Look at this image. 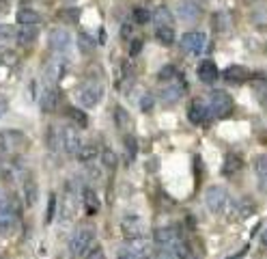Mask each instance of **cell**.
Masks as SVG:
<instances>
[{
  "label": "cell",
  "instance_id": "obj_1",
  "mask_svg": "<svg viewBox=\"0 0 267 259\" xmlns=\"http://www.w3.org/2000/svg\"><path fill=\"white\" fill-rule=\"evenodd\" d=\"M205 205L209 212H214V214H222V212L231 205V197H228V192L224 188L211 186L205 192Z\"/></svg>",
  "mask_w": 267,
  "mask_h": 259
},
{
  "label": "cell",
  "instance_id": "obj_2",
  "mask_svg": "<svg viewBox=\"0 0 267 259\" xmlns=\"http://www.w3.org/2000/svg\"><path fill=\"white\" fill-rule=\"evenodd\" d=\"M93 240H95V231H93V229H88V227L78 229L76 234L71 236V240H69V251H71V255H76V257L84 255L88 248H91V244H93Z\"/></svg>",
  "mask_w": 267,
  "mask_h": 259
},
{
  "label": "cell",
  "instance_id": "obj_3",
  "mask_svg": "<svg viewBox=\"0 0 267 259\" xmlns=\"http://www.w3.org/2000/svg\"><path fill=\"white\" fill-rule=\"evenodd\" d=\"M233 108V99L231 95L226 93V91H211L209 95V110L214 113L216 117H226L228 113H231Z\"/></svg>",
  "mask_w": 267,
  "mask_h": 259
},
{
  "label": "cell",
  "instance_id": "obj_4",
  "mask_svg": "<svg viewBox=\"0 0 267 259\" xmlns=\"http://www.w3.org/2000/svg\"><path fill=\"white\" fill-rule=\"evenodd\" d=\"M205 45H207L205 33L192 31V33H186L181 37V50L186 54H200L202 50H205Z\"/></svg>",
  "mask_w": 267,
  "mask_h": 259
},
{
  "label": "cell",
  "instance_id": "obj_5",
  "mask_svg": "<svg viewBox=\"0 0 267 259\" xmlns=\"http://www.w3.org/2000/svg\"><path fill=\"white\" fill-rule=\"evenodd\" d=\"M144 220L138 214H130L121 220V231L127 240H136V238H144Z\"/></svg>",
  "mask_w": 267,
  "mask_h": 259
},
{
  "label": "cell",
  "instance_id": "obj_6",
  "mask_svg": "<svg viewBox=\"0 0 267 259\" xmlns=\"http://www.w3.org/2000/svg\"><path fill=\"white\" fill-rule=\"evenodd\" d=\"M200 15H202V9L198 3H194V0H181L177 5V17L181 22L194 24L200 20Z\"/></svg>",
  "mask_w": 267,
  "mask_h": 259
},
{
  "label": "cell",
  "instance_id": "obj_7",
  "mask_svg": "<svg viewBox=\"0 0 267 259\" xmlns=\"http://www.w3.org/2000/svg\"><path fill=\"white\" fill-rule=\"evenodd\" d=\"M26 136L20 130H5L0 132V149L3 151H17L24 145Z\"/></svg>",
  "mask_w": 267,
  "mask_h": 259
},
{
  "label": "cell",
  "instance_id": "obj_8",
  "mask_svg": "<svg viewBox=\"0 0 267 259\" xmlns=\"http://www.w3.org/2000/svg\"><path fill=\"white\" fill-rule=\"evenodd\" d=\"M50 48L56 52V54H67L73 48V41H71V35L63 29H54L50 33Z\"/></svg>",
  "mask_w": 267,
  "mask_h": 259
},
{
  "label": "cell",
  "instance_id": "obj_9",
  "mask_svg": "<svg viewBox=\"0 0 267 259\" xmlns=\"http://www.w3.org/2000/svg\"><path fill=\"white\" fill-rule=\"evenodd\" d=\"M155 242L160 244V248H174L181 244V238L174 227H162L155 231Z\"/></svg>",
  "mask_w": 267,
  "mask_h": 259
},
{
  "label": "cell",
  "instance_id": "obj_10",
  "mask_svg": "<svg viewBox=\"0 0 267 259\" xmlns=\"http://www.w3.org/2000/svg\"><path fill=\"white\" fill-rule=\"evenodd\" d=\"M78 99H80V104L84 108H95L99 104V99H101V87L84 85V87H82V91L78 93Z\"/></svg>",
  "mask_w": 267,
  "mask_h": 259
},
{
  "label": "cell",
  "instance_id": "obj_11",
  "mask_svg": "<svg viewBox=\"0 0 267 259\" xmlns=\"http://www.w3.org/2000/svg\"><path fill=\"white\" fill-rule=\"evenodd\" d=\"M61 138H63V149H65L67 153H76L78 156V151H80V147H82V141H80V134L76 132L73 127H65L63 130V134H61Z\"/></svg>",
  "mask_w": 267,
  "mask_h": 259
},
{
  "label": "cell",
  "instance_id": "obj_12",
  "mask_svg": "<svg viewBox=\"0 0 267 259\" xmlns=\"http://www.w3.org/2000/svg\"><path fill=\"white\" fill-rule=\"evenodd\" d=\"M37 97H39V104L43 110H52L54 106H56L58 101V91L54 85H45L39 89V93H37Z\"/></svg>",
  "mask_w": 267,
  "mask_h": 259
},
{
  "label": "cell",
  "instance_id": "obj_13",
  "mask_svg": "<svg viewBox=\"0 0 267 259\" xmlns=\"http://www.w3.org/2000/svg\"><path fill=\"white\" fill-rule=\"evenodd\" d=\"M17 223V212L11 205H0V234H9Z\"/></svg>",
  "mask_w": 267,
  "mask_h": 259
},
{
  "label": "cell",
  "instance_id": "obj_14",
  "mask_svg": "<svg viewBox=\"0 0 267 259\" xmlns=\"http://www.w3.org/2000/svg\"><path fill=\"white\" fill-rule=\"evenodd\" d=\"M220 76V71L216 67V63L214 61H202L198 65V80L200 82H205V85H211V82H216Z\"/></svg>",
  "mask_w": 267,
  "mask_h": 259
},
{
  "label": "cell",
  "instance_id": "obj_15",
  "mask_svg": "<svg viewBox=\"0 0 267 259\" xmlns=\"http://www.w3.org/2000/svg\"><path fill=\"white\" fill-rule=\"evenodd\" d=\"M211 24L218 33H231L233 31V17L228 11H216L211 15Z\"/></svg>",
  "mask_w": 267,
  "mask_h": 259
},
{
  "label": "cell",
  "instance_id": "obj_16",
  "mask_svg": "<svg viewBox=\"0 0 267 259\" xmlns=\"http://www.w3.org/2000/svg\"><path fill=\"white\" fill-rule=\"evenodd\" d=\"M207 115H209V110H207V106L202 104V101H192L190 104V108H188V119L192 123H202L207 119Z\"/></svg>",
  "mask_w": 267,
  "mask_h": 259
},
{
  "label": "cell",
  "instance_id": "obj_17",
  "mask_svg": "<svg viewBox=\"0 0 267 259\" xmlns=\"http://www.w3.org/2000/svg\"><path fill=\"white\" fill-rule=\"evenodd\" d=\"M186 93V89H183V85H177V82H172L170 87H166L160 93V99L164 101V104H174V101H179L181 95Z\"/></svg>",
  "mask_w": 267,
  "mask_h": 259
},
{
  "label": "cell",
  "instance_id": "obj_18",
  "mask_svg": "<svg viewBox=\"0 0 267 259\" xmlns=\"http://www.w3.org/2000/svg\"><path fill=\"white\" fill-rule=\"evenodd\" d=\"M224 78L228 82H233V85H242V82H246V78H248V69L242 67V65H231V67H226Z\"/></svg>",
  "mask_w": 267,
  "mask_h": 259
},
{
  "label": "cell",
  "instance_id": "obj_19",
  "mask_svg": "<svg viewBox=\"0 0 267 259\" xmlns=\"http://www.w3.org/2000/svg\"><path fill=\"white\" fill-rule=\"evenodd\" d=\"M37 35H39V31H37L35 26H22V29L15 33V41L20 45H31L37 39Z\"/></svg>",
  "mask_w": 267,
  "mask_h": 259
},
{
  "label": "cell",
  "instance_id": "obj_20",
  "mask_svg": "<svg viewBox=\"0 0 267 259\" xmlns=\"http://www.w3.org/2000/svg\"><path fill=\"white\" fill-rule=\"evenodd\" d=\"M82 201H84L86 214H95V212L99 210V199H97V192L93 188H84V190H82Z\"/></svg>",
  "mask_w": 267,
  "mask_h": 259
},
{
  "label": "cell",
  "instance_id": "obj_21",
  "mask_svg": "<svg viewBox=\"0 0 267 259\" xmlns=\"http://www.w3.org/2000/svg\"><path fill=\"white\" fill-rule=\"evenodd\" d=\"M15 20L22 26H35L39 22V13H37L35 9H20V11L15 13Z\"/></svg>",
  "mask_w": 267,
  "mask_h": 259
},
{
  "label": "cell",
  "instance_id": "obj_22",
  "mask_svg": "<svg viewBox=\"0 0 267 259\" xmlns=\"http://www.w3.org/2000/svg\"><path fill=\"white\" fill-rule=\"evenodd\" d=\"M61 76H63V63H58V61H50L48 65H45V78H48L50 85L58 82Z\"/></svg>",
  "mask_w": 267,
  "mask_h": 259
},
{
  "label": "cell",
  "instance_id": "obj_23",
  "mask_svg": "<svg viewBox=\"0 0 267 259\" xmlns=\"http://www.w3.org/2000/svg\"><path fill=\"white\" fill-rule=\"evenodd\" d=\"M127 248L138 255V257H144L146 253H149V242H146L144 238H136V240H127Z\"/></svg>",
  "mask_w": 267,
  "mask_h": 259
},
{
  "label": "cell",
  "instance_id": "obj_24",
  "mask_svg": "<svg viewBox=\"0 0 267 259\" xmlns=\"http://www.w3.org/2000/svg\"><path fill=\"white\" fill-rule=\"evenodd\" d=\"M114 121L121 130H130L132 127V119H130V113L123 108V106H116L114 108Z\"/></svg>",
  "mask_w": 267,
  "mask_h": 259
},
{
  "label": "cell",
  "instance_id": "obj_25",
  "mask_svg": "<svg viewBox=\"0 0 267 259\" xmlns=\"http://www.w3.org/2000/svg\"><path fill=\"white\" fill-rule=\"evenodd\" d=\"M153 20L158 26H172V13L166 7H158L155 9V13H153Z\"/></svg>",
  "mask_w": 267,
  "mask_h": 259
},
{
  "label": "cell",
  "instance_id": "obj_26",
  "mask_svg": "<svg viewBox=\"0 0 267 259\" xmlns=\"http://www.w3.org/2000/svg\"><path fill=\"white\" fill-rule=\"evenodd\" d=\"M155 37L160 39V43L172 45V43H174V29H172V26H158V31H155Z\"/></svg>",
  "mask_w": 267,
  "mask_h": 259
},
{
  "label": "cell",
  "instance_id": "obj_27",
  "mask_svg": "<svg viewBox=\"0 0 267 259\" xmlns=\"http://www.w3.org/2000/svg\"><path fill=\"white\" fill-rule=\"evenodd\" d=\"M239 169H242V158H239V156H235V153H228L226 160H224L222 173H224V175H233V173H237Z\"/></svg>",
  "mask_w": 267,
  "mask_h": 259
},
{
  "label": "cell",
  "instance_id": "obj_28",
  "mask_svg": "<svg viewBox=\"0 0 267 259\" xmlns=\"http://www.w3.org/2000/svg\"><path fill=\"white\" fill-rule=\"evenodd\" d=\"M24 201H26V205L28 208H33L35 201H37V184L33 179H28L24 184Z\"/></svg>",
  "mask_w": 267,
  "mask_h": 259
},
{
  "label": "cell",
  "instance_id": "obj_29",
  "mask_svg": "<svg viewBox=\"0 0 267 259\" xmlns=\"http://www.w3.org/2000/svg\"><path fill=\"white\" fill-rule=\"evenodd\" d=\"M252 24L259 31H267V7L256 9V11L252 13Z\"/></svg>",
  "mask_w": 267,
  "mask_h": 259
},
{
  "label": "cell",
  "instance_id": "obj_30",
  "mask_svg": "<svg viewBox=\"0 0 267 259\" xmlns=\"http://www.w3.org/2000/svg\"><path fill=\"white\" fill-rule=\"evenodd\" d=\"M78 48H80L82 54H91V50L95 48V43H93V39H91L86 33H80L78 35Z\"/></svg>",
  "mask_w": 267,
  "mask_h": 259
},
{
  "label": "cell",
  "instance_id": "obj_31",
  "mask_svg": "<svg viewBox=\"0 0 267 259\" xmlns=\"http://www.w3.org/2000/svg\"><path fill=\"white\" fill-rule=\"evenodd\" d=\"M95 156H97V151H95L93 145H82L80 151H78V158H80L82 162H93Z\"/></svg>",
  "mask_w": 267,
  "mask_h": 259
},
{
  "label": "cell",
  "instance_id": "obj_32",
  "mask_svg": "<svg viewBox=\"0 0 267 259\" xmlns=\"http://www.w3.org/2000/svg\"><path fill=\"white\" fill-rule=\"evenodd\" d=\"M101 162H104L106 169H114L118 158H116V153L112 149H104V153H101Z\"/></svg>",
  "mask_w": 267,
  "mask_h": 259
},
{
  "label": "cell",
  "instance_id": "obj_33",
  "mask_svg": "<svg viewBox=\"0 0 267 259\" xmlns=\"http://www.w3.org/2000/svg\"><path fill=\"white\" fill-rule=\"evenodd\" d=\"M134 20L138 24H144V22H149L151 20V13H149V9H144V7H136L134 9Z\"/></svg>",
  "mask_w": 267,
  "mask_h": 259
},
{
  "label": "cell",
  "instance_id": "obj_34",
  "mask_svg": "<svg viewBox=\"0 0 267 259\" xmlns=\"http://www.w3.org/2000/svg\"><path fill=\"white\" fill-rule=\"evenodd\" d=\"M11 39H15V31H13V26L0 24V41H11Z\"/></svg>",
  "mask_w": 267,
  "mask_h": 259
},
{
  "label": "cell",
  "instance_id": "obj_35",
  "mask_svg": "<svg viewBox=\"0 0 267 259\" xmlns=\"http://www.w3.org/2000/svg\"><path fill=\"white\" fill-rule=\"evenodd\" d=\"M254 171L259 173V177L267 173V156H256V160H254Z\"/></svg>",
  "mask_w": 267,
  "mask_h": 259
},
{
  "label": "cell",
  "instance_id": "obj_36",
  "mask_svg": "<svg viewBox=\"0 0 267 259\" xmlns=\"http://www.w3.org/2000/svg\"><path fill=\"white\" fill-rule=\"evenodd\" d=\"M174 73H177V69H174L172 65H166V67H162V69H160L158 78H160V80H172V78H174Z\"/></svg>",
  "mask_w": 267,
  "mask_h": 259
},
{
  "label": "cell",
  "instance_id": "obj_37",
  "mask_svg": "<svg viewBox=\"0 0 267 259\" xmlns=\"http://www.w3.org/2000/svg\"><path fill=\"white\" fill-rule=\"evenodd\" d=\"M153 104H155V97H153L151 93H144V95H142V99L138 101V106H140V110H151V108H153Z\"/></svg>",
  "mask_w": 267,
  "mask_h": 259
},
{
  "label": "cell",
  "instance_id": "obj_38",
  "mask_svg": "<svg viewBox=\"0 0 267 259\" xmlns=\"http://www.w3.org/2000/svg\"><path fill=\"white\" fill-rule=\"evenodd\" d=\"M84 259H104V251H101L99 246H93L84 253Z\"/></svg>",
  "mask_w": 267,
  "mask_h": 259
},
{
  "label": "cell",
  "instance_id": "obj_39",
  "mask_svg": "<svg viewBox=\"0 0 267 259\" xmlns=\"http://www.w3.org/2000/svg\"><path fill=\"white\" fill-rule=\"evenodd\" d=\"M158 259H179V255L172 251V248H160L158 255H155Z\"/></svg>",
  "mask_w": 267,
  "mask_h": 259
},
{
  "label": "cell",
  "instance_id": "obj_40",
  "mask_svg": "<svg viewBox=\"0 0 267 259\" xmlns=\"http://www.w3.org/2000/svg\"><path fill=\"white\" fill-rule=\"evenodd\" d=\"M69 115H71V119H76V121H78L80 125H86V115L82 113V110L71 108V110H69Z\"/></svg>",
  "mask_w": 267,
  "mask_h": 259
},
{
  "label": "cell",
  "instance_id": "obj_41",
  "mask_svg": "<svg viewBox=\"0 0 267 259\" xmlns=\"http://www.w3.org/2000/svg\"><path fill=\"white\" fill-rule=\"evenodd\" d=\"M54 210H56V197H54V194H50V203H48V223H52L54 220Z\"/></svg>",
  "mask_w": 267,
  "mask_h": 259
},
{
  "label": "cell",
  "instance_id": "obj_42",
  "mask_svg": "<svg viewBox=\"0 0 267 259\" xmlns=\"http://www.w3.org/2000/svg\"><path fill=\"white\" fill-rule=\"evenodd\" d=\"M125 145H127V151H130L132 156H136V151H138V143L134 141L132 136H125Z\"/></svg>",
  "mask_w": 267,
  "mask_h": 259
},
{
  "label": "cell",
  "instance_id": "obj_43",
  "mask_svg": "<svg viewBox=\"0 0 267 259\" xmlns=\"http://www.w3.org/2000/svg\"><path fill=\"white\" fill-rule=\"evenodd\" d=\"M3 61H5L7 65H15L17 54H15V52H5V54H3Z\"/></svg>",
  "mask_w": 267,
  "mask_h": 259
},
{
  "label": "cell",
  "instance_id": "obj_44",
  "mask_svg": "<svg viewBox=\"0 0 267 259\" xmlns=\"http://www.w3.org/2000/svg\"><path fill=\"white\" fill-rule=\"evenodd\" d=\"M116 259H140V257L134 255V253L130 251V248H123V251L118 253V257H116Z\"/></svg>",
  "mask_w": 267,
  "mask_h": 259
},
{
  "label": "cell",
  "instance_id": "obj_45",
  "mask_svg": "<svg viewBox=\"0 0 267 259\" xmlns=\"http://www.w3.org/2000/svg\"><path fill=\"white\" fill-rule=\"evenodd\" d=\"M140 48H142V41H140V39H136V41L132 43V48H130V54H132V57H136V54L140 52Z\"/></svg>",
  "mask_w": 267,
  "mask_h": 259
},
{
  "label": "cell",
  "instance_id": "obj_46",
  "mask_svg": "<svg viewBox=\"0 0 267 259\" xmlns=\"http://www.w3.org/2000/svg\"><path fill=\"white\" fill-rule=\"evenodd\" d=\"M259 188H261L263 192H267V173L261 175V184H259Z\"/></svg>",
  "mask_w": 267,
  "mask_h": 259
},
{
  "label": "cell",
  "instance_id": "obj_47",
  "mask_svg": "<svg viewBox=\"0 0 267 259\" xmlns=\"http://www.w3.org/2000/svg\"><path fill=\"white\" fill-rule=\"evenodd\" d=\"M5 110H7V101H0V117L5 115Z\"/></svg>",
  "mask_w": 267,
  "mask_h": 259
},
{
  "label": "cell",
  "instance_id": "obj_48",
  "mask_svg": "<svg viewBox=\"0 0 267 259\" xmlns=\"http://www.w3.org/2000/svg\"><path fill=\"white\" fill-rule=\"evenodd\" d=\"M130 29H132V26H127V24H125V26H123V31H121V35H123V37H125V35H130Z\"/></svg>",
  "mask_w": 267,
  "mask_h": 259
},
{
  "label": "cell",
  "instance_id": "obj_49",
  "mask_svg": "<svg viewBox=\"0 0 267 259\" xmlns=\"http://www.w3.org/2000/svg\"><path fill=\"white\" fill-rule=\"evenodd\" d=\"M263 244L267 246V229H265V234H263Z\"/></svg>",
  "mask_w": 267,
  "mask_h": 259
}]
</instances>
